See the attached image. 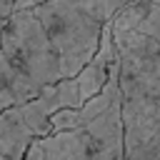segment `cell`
Here are the masks:
<instances>
[{"mask_svg":"<svg viewBox=\"0 0 160 160\" xmlns=\"http://www.w3.org/2000/svg\"><path fill=\"white\" fill-rule=\"evenodd\" d=\"M118 80L125 125V160H160V42L115 25Z\"/></svg>","mask_w":160,"mask_h":160,"instance_id":"6da1fadb","label":"cell"},{"mask_svg":"<svg viewBox=\"0 0 160 160\" xmlns=\"http://www.w3.org/2000/svg\"><path fill=\"white\" fill-rule=\"evenodd\" d=\"M60 80H65L60 60L35 10H12L0 35V112Z\"/></svg>","mask_w":160,"mask_h":160,"instance_id":"7a4b0ae2","label":"cell"},{"mask_svg":"<svg viewBox=\"0 0 160 160\" xmlns=\"http://www.w3.org/2000/svg\"><path fill=\"white\" fill-rule=\"evenodd\" d=\"M130 0H45L32 5L60 60L62 78H75L98 52L105 25Z\"/></svg>","mask_w":160,"mask_h":160,"instance_id":"3957f363","label":"cell"},{"mask_svg":"<svg viewBox=\"0 0 160 160\" xmlns=\"http://www.w3.org/2000/svg\"><path fill=\"white\" fill-rule=\"evenodd\" d=\"M80 85L65 78L48 85L38 98L0 112V160H22L38 138L50 135V118L62 108H80Z\"/></svg>","mask_w":160,"mask_h":160,"instance_id":"277c9868","label":"cell"},{"mask_svg":"<svg viewBox=\"0 0 160 160\" xmlns=\"http://www.w3.org/2000/svg\"><path fill=\"white\" fill-rule=\"evenodd\" d=\"M45 160H125V125L122 100L118 98L98 118L55 130L40 138Z\"/></svg>","mask_w":160,"mask_h":160,"instance_id":"5b68a950","label":"cell"},{"mask_svg":"<svg viewBox=\"0 0 160 160\" xmlns=\"http://www.w3.org/2000/svg\"><path fill=\"white\" fill-rule=\"evenodd\" d=\"M112 22L135 28L160 42V0H130L115 12Z\"/></svg>","mask_w":160,"mask_h":160,"instance_id":"8992f818","label":"cell"},{"mask_svg":"<svg viewBox=\"0 0 160 160\" xmlns=\"http://www.w3.org/2000/svg\"><path fill=\"white\" fill-rule=\"evenodd\" d=\"M15 10V0H0V35H2V28L8 22V18L12 15Z\"/></svg>","mask_w":160,"mask_h":160,"instance_id":"52a82bcc","label":"cell"},{"mask_svg":"<svg viewBox=\"0 0 160 160\" xmlns=\"http://www.w3.org/2000/svg\"><path fill=\"white\" fill-rule=\"evenodd\" d=\"M22 160H45V152H42V145H40V138L30 145V150L25 152V158Z\"/></svg>","mask_w":160,"mask_h":160,"instance_id":"ba28073f","label":"cell"},{"mask_svg":"<svg viewBox=\"0 0 160 160\" xmlns=\"http://www.w3.org/2000/svg\"><path fill=\"white\" fill-rule=\"evenodd\" d=\"M38 2H45V0H15V10H20V8H32V5H38Z\"/></svg>","mask_w":160,"mask_h":160,"instance_id":"9c48e42d","label":"cell"}]
</instances>
